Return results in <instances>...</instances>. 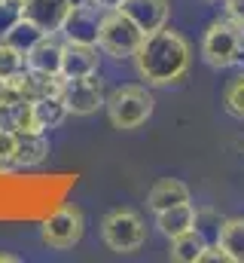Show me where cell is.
Here are the masks:
<instances>
[{
  "instance_id": "obj_1",
  "label": "cell",
  "mask_w": 244,
  "mask_h": 263,
  "mask_svg": "<svg viewBox=\"0 0 244 263\" xmlns=\"http://www.w3.org/2000/svg\"><path fill=\"white\" fill-rule=\"evenodd\" d=\"M192 49L180 31L174 28H159L144 34L137 52H134V70L147 86H174L180 83L189 70Z\"/></svg>"
},
{
  "instance_id": "obj_2",
  "label": "cell",
  "mask_w": 244,
  "mask_h": 263,
  "mask_svg": "<svg viewBox=\"0 0 244 263\" xmlns=\"http://www.w3.org/2000/svg\"><path fill=\"white\" fill-rule=\"evenodd\" d=\"M244 55V28L232 18H217L201 37V59L217 70L238 65Z\"/></svg>"
},
{
  "instance_id": "obj_3",
  "label": "cell",
  "mask_w": 244,
  "mask_h": 263,
  "mask_svg": "<svg viewBox=\"0 0 244 263\" xmlns=\"http://www.w3.org/2000/svg\"><path fill=\"white\" fill-rule=\"evenodd\" d=\"M153 95L147 92V86H119L107 95L104 107H107V120L113 129H140L150 117H153Z\"/></svg>"
},
{
  "instance_id": "obj_4",
  "label": "cell",
  "mask_w": 244,
  "mask_h": 263,
  "mask_svg": "<svg viewBox=\"0 0 244 263\" xmlns=\"http://www.w3.org/2000/svg\"><path fill=\"white\" fill-rule=\"evenodd\" d=\"M101 239L116 254H134L147 242V223L134 208H113L101 220Z\"/></svg>"
},
{
  "instance_id": "obj_5",
  "label": "cell",
  "mask_w": 244,
  "mask_h": 263,
  "mask_svg": "<svg viewBox=\"0 0 244 263\" xmlns=\"http://www.w3.org/2000/svg\"><path fill=\"white\" fill-rule=\"evenodd\" d=\"M144 40V31L122 12L110 9L101 15V31H98V49L113 59H134L137 46Z\"/></svg>"
},
{
  "instance_id": "obj_6",
  "label": "cell",
  "mask_w": 244,
  "mask_h": 263,
  "mask_svg": "<svg viewBox=\"0 0 244 263\" xmlns=\"http://www.w3.org/2000/svg\"><path fill=\"white\" fill-rule=\"evenodd\" d=\"M83 230H86V220H83V211L76 205H64L55 214H49L40 227V239L43 245H49L52 251H67L73 248L79 239H83Z\"/></svg>"
},
{
  "instance_id": "obj_7",
  "label": "cell",
  "mask_w": 244,
  "mask_h": 263,
  "mask_svg": "<svg viewBox=\"0 0 244 263\" xmlns=\"http://www.w3.org/2000/svg\"><path fill=\"white\" fill-rule=\"evenodd\" d=\"M61 101L67 107V114L73 117H89V114H98L107 101V92H104V83L98 80V73H89V77H76V80H64L61 83Z\"/></svg>"
},
{
  "instance_id": "obj_8",
  "label": "cell",
  "mask_w": 244,
  "mask_h": 263,
  "mask_svg": "<svg viewBox=\"0 0 244 263\" xmlns=\"http://www.w3.org/2000/svg\"><path fill=\"white\" fill-rule=\"evenodd\" d=\"M101 9L92 6V3H79V6H70L64 25H61V34L67 43H89V46H98V31H101Z\"/></svg>"
},
{
  "instance_id": "obj_9",
  "label": "cell",
  "mask_w": 244,
  "mask_h": 263,
  "mask_svg": "<svg viewBox=\"0 0 244 263\" xmlns=\"http://www.w3.org/2000/svg\"><path fill=\"white\" fill-rule=\"evenodd\" d=\"M70 12L67 0H22V18L34 22L43 34H58Z\"/></svg>"
},
{
  "instance_id": "obj_10",
  "label": "cell",
  "mask_w": 244,
  "mask_h": 263,
  "mask_svg": "<svg viewBox=\"0 0 244 263\" xmlns=\"http://www.w3.org/2000/svg\"><path fill=\"white\" fill-rule=\"evenodd\" d=\"M119 9L144 34L165 28L168 25V15H171V3L168 0H125Z\"/></svg>"
},
{
  "instance_id": "obj_11",
  "label": "cell",
  "mask_w": 244,
  "mask_h": 263,
  "mask_svg": "<svg viewBox=\"0 0 244 263\" xmlns=\"http://www.w3.org/2000/svg\"><path fill=\"white\" fill-rule=\"evenodd\" d=\"M98 46L89 43H67L64 40V52H61V77L64 80H76V77H89L98 73Z\"/></svg>"
},
{
  "instance_id": "obj_12",
  "label": "cell",
  "mask_w": 244,
  "mask_h": 263,
  "mask_svg": "<svg viewBox=\"0 0 244 263\" xmlns=\"http://www.w3.org/2000/svg\"><path fill=\"white\" fill-rule=\"evenodd\" d=\"M61 52H64V43H61L55 34H43L28 52H25V65L31 70H40V73H55L61 77Z\"/></svg>"
},
{
  "instance_id": "obj_13",
  "label": "cell",
  "mask_w": 244,
  "mask_h": 263,
  "mask_svg": "<svg viewBox=\"0 0 244 263\" xmlns=\"http://www.w3.org/2000/svg\"><path fill=\"white\" fill-rule=\"evenodd\" d=\"M46 156H49L46 132H18L15 153H12V168H34Z\"/></svg>"
},
{
  "instance_id": "obj_14",
  "label": "cell",
  "mask_w": 244,
  "mask_h": 263,
  "mask_svg": "<svg viewBox=\"0 0 244 263\" xmlns=\"http://www.w3.org/2000/svg\"><path fill=\"white\" fill-rule=\"evenodd\" d=\"M12 80L22 86V92H25L28 101H40V98H49V95H61V83H64V77L40 73V70H31V67H25Z\"/></svg>"
},
{
  "instance_id": "obj_15",
  "label": "cell",
  "mask_w": 244,
  "mask_h": 263,
  "mask_svg": "<svg viewBox=\"0 0 244 263\" xmlns=\"http://www.w3.org/2000/svg\"><path fill=\"white\" fill-rule=\"evenodd\" d=\"M156 227L168 239L192 230L195 227V208H192V202H180V205H171L165 211H156Z\"/></svg>"
},
{
  "instance_id": "obj_16",
  "label": "cell",
  "mask_w": 244,
  "mask_h": 263,
  "mask_svg": "<svg viewBox=\"0 0 244 263\" xmlns=\"http://www.w3.org/2000/svg\"><path fill=\"white\" fill-rule=\"evenodd\" d=\"M180 202H189V187L183 181H177V178H162L147 193V205L153 211H165V208L180 205Z\"/></svg>"
},
{
  "instance_id": "obj_17",
  "label": "cell",
  "mask_w": 244,
  "mask_h": 263,
  "mask_svg": "<svg viewBox=\"0 0 244 263\" xmlns=\"http://www.w3.org/2000/svg\"><path fill=\"white\" fill-rule=\"evenodd\" d=\"M217 245L229 254L232 263H244V217H229L220 223Z\"/></svg>"
},
{
  "instance_id": "obj_18",
  "label": "cell",
  "mask_w": 244,
  "mask_h": 263,
  "mask_svg": "<svg viewBox=\"0 0 244 263\" xmlns=\"http://www.w3.org/2000/svg\"><path fill=\"white\" fill-rule=\"evenodd\" d=\"M67 117H70V114H67V107H64L61 95H49V98L34 101V120H37V129H40V132L58 129Z\"/></svg>"
},
{
  "instance_id": "obj_19",
  "label": "cell",
  "mask_w": 244,
  "mask_h": 263,
  "mask_svg": "<svg viewBox=\"0 0 244 263\" xmlns=\"http://www.w3.org/2000/svg\"><path fill=\"white\" fill-rule=\"evenodd\" d=\"M205 236L192 227V230H186L180 236H174L171 239V257L177 263H198V254L205 251Z\"/></svg>"
},
{
  "instance_id": "obj_20",
  "label": "cell",
  "mask_w": 244,
  "mask_h": 263,
  "mask_svg": "<svg viewBox=\"0 0 244 263\" xmlns=\"http://www.w3.org/2000/svg\"><path fill=\"white\" fill-rule=\"evenodd\" d=\"M40 37H43V31H40L34 22H28V18H18V22H15V28H12V31L3 37V40H6L9 46H15L18 52H28V49H31V46H34Z\"/></svg>"
},
{
  "instance_id": "obj_21",
  "label": "cell",
  "mask_w": 244,
  "mask_h": 263,
  "mask_svg": "<svg viewBox=\"0 0 244 263\" xmlns=\"http://www.w3.org/2000/svg\"><path fill=\"white\" fill-rule=\"evenodd\" d=\"M25 52H18L15 46H9L6 40H0V83L3 80H12L25 70Z\"/></svg>"
},
{
  "instance_id": "obj_22",
  "label": "cell",
  "mask_w": 244,
  "mask_h": 263,
  "mask_svg": "<svg viewBox=\"0 0 244 263\" xmlns=\"http://www.w3.org/2000/svg\"><path fill=\"white\" fill-rule=\"evenodd\" d=\"M223 107H226L229 117L244 120V73H238L235 80L226 83V89H223Z\"/></svg>"
},
{
  "instance_id": "obj_23",
  "label": "cell",
  "mask_w": 244,
  "mask_h": 263,
  "mask_svg": "<svg viewBox=\"0 0 244 263\" xmlns=\"http://www.w3.org/2000/svg\"><path fill=\"white\" fill-rule=\"evenodd\" d=\"M15 141H18V132H12L9 126H0V172H12Z\"/></svg>"
},
{
  "instance_id": "obj_24",
  "label": "cell",
  "mask_w": 244,
  "mask_h": 263,
  "mask_svg": "<svg viewBox=\"0 0 244 263\" xmlns=\"http://www.w3.org/2000/svg\"><path fill=\"white\" fill-rule=\"evenodd\" d=\"M22 18V0H0V40L15 28Z\"/></svg>"
},
{
  "instance_id": "obj_25",
  "label": "cell",
  "mask_w": 244,
  "mask_h": 263,
  "mask_svg": "<svg viewBox=\"0 0 244 263\" xmlns=\"http://www.w3.org/2000/svg\"><path fill=\"white\" fill-rule=\"evenodd\" d=\"M198 263H232V260H229V254H226L220 245H214V248L205 245V251L198 254Z\"/></svg>"
},
{
  "instance_id": "obj_26",
  "label": "cell",
  "mask_w": 244,
  "mask_h": 263,
  "mask_svg": "<svg viewBox=\"0 0 244 263\" xmlns=\"http://www.w3.org/2000/svg\"><path fill=\"white\" fill-rule=\"evenodd\" d=\"M223 12L226 18H232L235 25L244 28V0H223Z\"/></svg>"
},
{
  "instance_id": "obj_27",
  "label": "cell",
  "mask_w": 244,
  "mask_h": 263,
  "mask_svg": "<svg viewBox=\"0 0 244 263\" xmlns=\"http://www.w3.org/2000/svg\"><path fill=\"white\" fill-rule=\"evenodd\" d=\"M89 3H92V6H98L101 12H110V9H119L125 0H89Z\"/></svg>"
},
{
  "instance_id": "obj_28",
  "label": "cell",
  "mask_w": 244,
  "mask_h": 263,
  "mask_svg": "<svg viewBox=\"0 0 244 263\" xmlns=\"http://www.w3.org/2000/svg\"><path fill=\"white\" fill-rule=\"evenodd\" d=\"M15 260H18L15 254H0V263H15Z\"/></svg>"
},
{
  "instance_id": "obj_29",
  "label": "cell",
  "mask_w": 244,
  "mask_h": 263,
  "mask_svg": "<svg viewBox=\"0 0 244 263\" xmlns=\"http://www.w3.org/2000/svg\"><path fill=\"white\" fill-rule=\"evenodd\" d=\"M70 6H79V3H89V0H67Z\"/></svg>"
}]
</instances>
